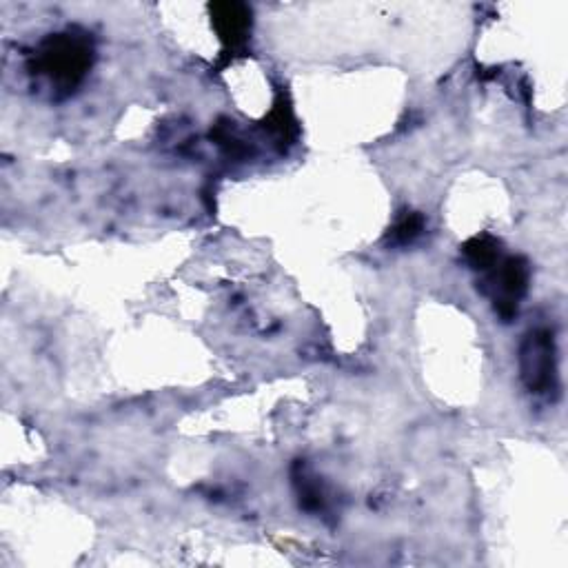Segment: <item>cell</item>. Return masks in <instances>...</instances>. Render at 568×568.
Segmentation results:
<instances>
[{
	"label": "cell",
	"instance_id": "cell-1",
	"mask_svg": "<svg viewBox=\"0 0 568 568\" xmlns=\"http://www.w3.org/2000/svg\"><path fill=\"white\" fill-rule=\"evenodd\" d=\"M94 63V45L85 34H54L49 36L32 60V71L45 76L58 94H71L83 83Z\"/></svg>",
	"mask_w": 568,
	"mask_h": 568
},
{
	"label": "cell",
	"instance_id": "cell-2",
	"mask_svg": "<svg viewBox=\"0 0 568 568\" xmlns=\"http://www.w3.org/2000/svg\"><path fill=\"white\" fill-rule=\"evenodd\" d=\"M520 375L526 389L535 395L557 393V351L549 329L526 333L520 347Z\"/></svg>",
	"mask_w": 568,
	"mask_h": 568
},
{
	"label": "cell",
	"instance_id": "cell-3",
	"mask_svg": "<svg viewBox=\"0 0 568 568\" xmlns=\"http://www.w3.org/2000/svg\"><path fill=\"white\" fill-rule=\"evenodd\" d=\"M531 269L524 258H506L497 271H493L489 280L482 284V291L491 296L495 311L509 322L517 316L520 300L529 291Z\"/></svg>",
	"mask_w": 568,
	"mask_h": 568
},
{
	"label": "cell",
	"instance_id": "cell-4",
	"mask_svg": "<svg viewBox=\"0 0 568 568\" xmlns=\"http://www.w3.org/2000/svg\"><path fill=\"white\" fill-rule=\"evenodd\" d=\"M209 9L213 27L227 52H238L245 47L251 34V9L242 3H213Z\"/></svg>",
	"mask_w": 568,
	"mask_h": 568
},
{
	"label": "cell",
	"instance_id": "cell-5",
	"mask_svg": "<svg viewBox=\"0 0 568 568\" xmlns=\"http://www.w3.org/2000/svg\"><path fill=\"white\" fill-rule=\"evenodd\" d=\"M464 256L473 269H491L500 260V242L493 236H475L464 245Z\"/></svg>",
	"mask_w": 568,
	"mask_h": 568
},
{
	"label": "cell",
	"instance_id": "cell-6",
	"mask_svg": "<svg viewBox=\"0 0 568 568\" xmlns=\"http://www.w3.org/2000/svg\"><path fill=\"white\" fill-rule=\"evenodd\" d=\"M296 486H298V495H300V504L307 511H322L324 509V493L320 489V484L309 478L307 473L300 471L296 475Z\"/></svg>",
	"mask_w": 568,
	"mask_h": 568
},
{
	"label": "cell",
	"instance_id": "cell-7",
	"mask_svg": "<svg viewBox=\"0 0 568 568\" xmlns=\"http://www.w3.org/2000/svg\"><path fill=\"white\" fill-rule=\"evenodd\" d=\"M422 229H424V218L420 213H407V216L393 227L391 242H395V245H409V242L420 236Z\"/></svg>",
	"mask_w": 568,
	"mask_h": 568
},
{
	"label": "cell",
	"instance_id": "cell-8",
	"mask_svg": "<svg viewBox=\"0 0 568 568\" xmlns=\"http://www.w3.org/2000/svg\"><path fill=\"white\" fill-rule=\"evenodd\" d=\"M269 129L276 134L280 140H289L291 138V131L296 129L293 127V118H291V111L284 107V105H278L276 109H273V114H271V120H269Z\"/></svg>",
	"mask_w": 568,
	"mask_h": 568
}]
</instances>
